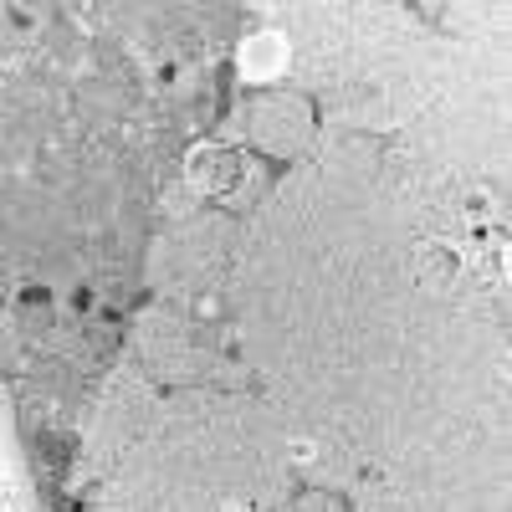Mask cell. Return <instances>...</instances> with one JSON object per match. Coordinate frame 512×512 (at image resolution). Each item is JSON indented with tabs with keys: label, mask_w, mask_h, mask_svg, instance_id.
I'll use <instances>...</instances> for the list:
<instances>
[{
	"label": "cell",
	"mask_w": 512,
	"mask_h": 512,
	"mask_svg": "<svg viewBox=\"0 0 512 512\" xmlns=\"http://www.w3.org/2000/svg\"><path fill=\"white\" fill-rule=\"evenodd\" d=\"M282 62H287V41H282L277 31L251 36L246 47H241V67H246L251 77H272V72H282Z\"/></svg>",
	"instance_id": "6da1fadb"
}]
</instances>
